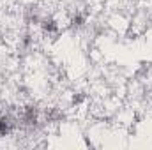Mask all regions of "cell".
Listing matches in <instances>:
<instances>
[{
    "instance_id": "obj_1",
    "label": "cell",
    "mask_w": 152,
    "mask_h": 150,
    "mask_svg": "<svg viewBox=\"0 0 152 150\" xmlns=\"http://www.w3.org/2000/svg\"><path fill=\"white\" fill-rule=\"evenodd\" d=\"M11 129H12V122H11V118H0V134L2 136H5V134H9L11 133Z\"/></svg>"
}]
</instances>
